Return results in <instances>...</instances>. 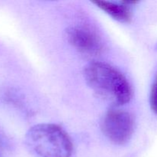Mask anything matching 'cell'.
<instances>
[{"label":"cell","mask_w":157,"mask_h":157,"mask_svg":"<svg viewBox=\"0 0 157 157\" xmlns=\"http://www.w3.org/2000/svg\"><path fill=\"white\" fill-rule=\"evenodd\" d=\"M99 9L108 14L110 17L120 22L129 23L132 19V12L130 6L126 4L124 1L120 2H113L108 1L92 2Z\"/></svg>","instance_id":"5"},{"label":"cell","mask_w":157,"mask_h":157,"mask_svg":"<svg viewBox=\"0 0 157 157\" xmlns=\"http://www.w3.org/2000/svg\"><path fill=\"white\" fill-rule=\"evenodd\" d=\"M104 136L113 144L123 145L128 142L134 130V120L129 112L112 108L106 112L101 122Z\"/></svg>","instance_id":"3"},{"label":"cell","mask_w":157,"mask_h":157,"mask_svg":"<svg viewBox=\"0 0 157 157\" xmlns=\"http://www.w3.org/2000/svg\"><path fill=\"white\" fill-rule=\"evenodd\" d=\"M150 104L153 113L157 115V74L150 90Z\"/></svg>","instance_id":"6"},{"label":"cell","mask_w":157,"mask_h":157,"mask_svg":"<svg viewBox=\"0 0 157 157\" xmlns=\"http://www.w3.org/2000/svg\"><path fill=\"white\" fill-rule=\"evenodd\" d=\"M25 144L40 157H71L73 144L70 136L56 124H41L28 130Z\"/></svg>","instance_id":"2"},{"label":"cell","mask_w":157,"mask_h":157,"mask_svg":"<svg viewBox=\"0 0 157 157\" xmlns=\"http://www.w3.org/2000/svg\"><path fill=\"white\" fill-rule=\"evenodd\" d=\"M66 38L71 45L87 56H97L102 52L101 38L85 25H76L68 27L66 30Z\"/></svg>","instance_id":"4"},{"label":"cell","mask_w":157,"mask_h":157,"mask_svg":"<svg viewBox=\"0 0 157 157\" xmlns=\"http://www.w3.org/2000/svg\"><path fill=\"white\" fill-rule=\"evenodd\" d=\"M84 77L90 88L113 107L130 102L133 97V90L127 78L110 64L99 61L89 63L84 67Z\"/></svg>","instance_id":"1"}]
</instances>
